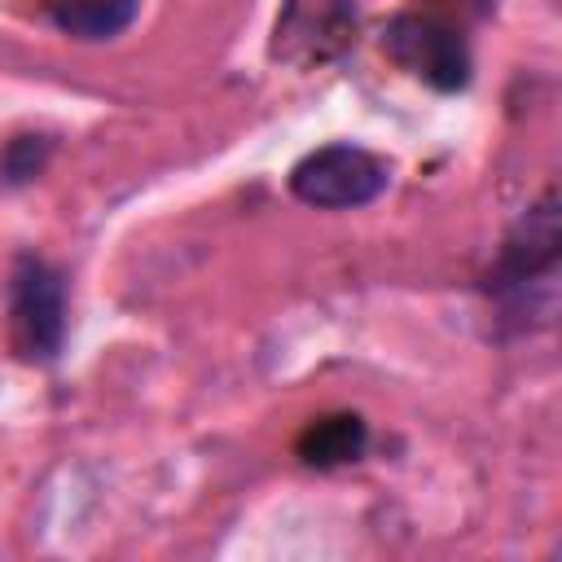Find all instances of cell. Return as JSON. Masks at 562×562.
Here are the masks:
<instances>
[{
  "instance_id": "cell-7",
  "label": "cell",
  "mask_w": 562,
  "mask_h": 562,
  "mask_svg": "<svg viewBox=\"0 0 562 562\" xmlns=\"http://www.w3.org/2000/svg\"><path fill=\"white\" fill-rule=\"evenodd\" d=\"M140 0H48V22L75 40H114L136 22Z\"/></svg>"
},
{
  "instance_id": "cell-2",
  "label": "cell",
  "mask_w": 562,
  "mask_h": 562,
  "mask_svg": "<svg viewBox=\"0 0 562 562\" xmlns=\"http://www.w3.org/2000/svg\"><path fill=\"white\" fill-rule=\"evenodd\" d=\"M386 189V162L360 145H325L294 162L290 193L316 211H351Z\"/></svg>"
},
{
  "instance_id": "cell-5",
  "label": "cell",
  "mask_w": 562,
  "mask_h": 562,
  "mask_svg": "<svg viewBox=\"0 0 562 562\" xmlns=\"http://www.w3.org/2000/svg\"><path fill=\"white\" fill-rule=\"evenodd\" d=\"M356 26L351 0H285L277 31H272V57L290 66H316L329 61Z\"/></svg>"
},
{
  "instance_id": "cell-6",
  "label": "cell",
  "mask_w": 562,
  "mask_h": 562,
  "mask_svg": "<svg viewBox=\"0 0 562 562\" xmlns=\"http://www.w3.org/2000/svg\"><path fill=\"white\" fill-rule=\"evenodd\" d=\"M364 443H369V430H364V422H360L356 413H329V417L307 422L294 448H299V457H303L307 465L329 470V465L356 461V457L364 452Z\"/></svg>"
},
{
  "instance_id": "cell-3",
  "label": "cell",
  "mask_w": 562,
  "mask_h": 562,
  "mask_svg": "<svg viewBox=\"0 0 562 562\" xmlns=\"http://www.w3.org/2000/svg\"><path fill=\"white\" fill-rule=\"evenodd\" d=\"M382 48L408 75L426 79L439 92L465 88V79H470V48H465V40L448 22H439L430 13H400L382 31Z\"/></svg>"
},
{
  "instance_id": "cell-1",
  "label": "cell",
  "mask_w": 562,
  "mask_h": 562,
  "mask_svg": "<svg viewBox=\"0 0 562 562\" xmlns=\"http://www.w3.org/2000/svg\"><path fill=\"white\" fill-rule=\"evenodd\" d=\"M61 338H66V285L44 259L22 255L9 281V342L18 360L48 364L61 351Z\"/></svg>"
},
{
  "instance_id": "cell-4",
  "label": "cell",
  "mask_w": 562,
  "mask_h": 562,
  "mask_svg": "<svg viewBox=\"0 0 562 562\" xmlns=\"http://www.w3.org/2000/svg\"><path fill=\"white\" fill-rule=\"evenodd\" d=\"M558 246H562V220H558V198L544 193L505 237L501 255H496V268L487 277L492 290H527L531 281H544L553 277V263H558Z\"/></svg>"
}]
</instances>
